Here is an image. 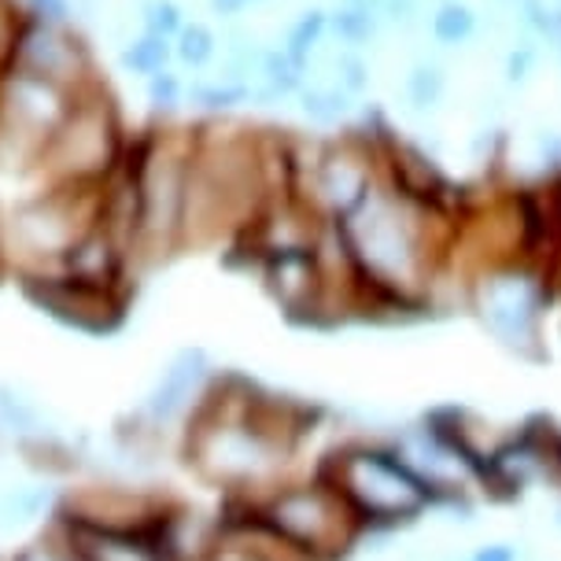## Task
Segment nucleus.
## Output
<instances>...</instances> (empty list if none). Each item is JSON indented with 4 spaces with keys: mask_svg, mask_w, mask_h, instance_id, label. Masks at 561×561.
I'll return each mask as SVG.
<instances>
[{
    "mask_svg": "<svg viewBox=\"0 0 561 561\" xmlns=\"http://www.w3.org/2000/svg\"><path fill=\"white\" fill-rule=\"evenodd\" d=\"M304 433V410L229 380L210 388L185 425V458L207 484L233 499H255L280 480Z\"/></svg>",
    "mask_w": 561,
    "mask_h": 561,
    "instance_id": "1",
    "label": "nucleus"
},
{
    "mask_svg": "<svg viewBox=\"0 0 561 561\" xmlns=\"http://www.w3.org/2000/svg\"><path fill=\"white\" fill-rule=\"evenodd\" d=\"M336 237L355 280H363L380 299L403 304L425 274V244L403 193L374 188L351 215L340 218Z\"/></svg>",
    "mask_w": 561,
    "mask_h": 561,
    "instance_id": "2",
    "label": "nucleus"
},
{
    "mask_svg": "<svg viewBox=\"0 0 561 561\" xmlns=\"http://www.w3.org/2000/svg\"><path fill=\"white\" fill-rule=\"evenodd\" d=\"M237 506H244L299 561H340L366 533L325 477L277 480L263 495L237 499Z\"/></svg>",
    "mask_w": 561,
    "mask_h": 561,
    "instance_id": "3",
    "label": "nucleus"
},
{
    "mask_svg": "<svg viewBox=\"0 0 561 561\" xmlns=\"http://www.w3.org/2000/svg\"><path fill=\"white\" fill-rule=\"evenodd\" d=\"M318 477L347 503L363 528H392L414 520L433 503L425 484L403 466L392 444H344L325 458Z\"/></svg>",
    "mask_w": 561,
    "mask_h": 561,
    "instance_id": "4",
    "label": "nucleus"
},
{
    "mask_svg": "<svg viewBox=\"0 0 561 561\" xmlns=\"http://www.w3.org/2000/svg\"><path fill=\"white\" fill-rule=\"evenodd\" d=\"M170 499L134 484H82L56 499V525L75 536L145 533L152 536Z\"/></svg>",
    "mask_w": 561,
    "mask_h": 561,
    "instance_id": "5",
    "label": "nucleus"
},
{
    "mask_svg": "<svg viewBox=\"0 0 561 561\" xmlns=\"http://www.w3.org/2000/svg\"><path fill=\"white\" fill-rule=\"evenodd\" d=\"M547 280L525 266L491 270L473 288V307L503 344L528 351L539 340V322L547 310Z\"/></svg>",
    "mask_w": 561,
    "mask_h": 561,
    "instance_id": "6",
    "label": "nucleus"
},
{
    "mask_svg": "<svg viewBox=\"0 0 561 561\" xmlns=\"http://www.w3.org/2000/svg\"><path fill=\"white\" fill-rule=\"evenodd\" d=\"M215 380H210V366L204 351H178L159 374L156 388L148 392L145 407H140L137 421L152 433H167L174 425H188L196 417V410L204 407Z\"/></svg>",
    "mask_w": 561,
    "mask_h": 561,
    "instance_id": "7",
    "label": "nucleus"
},
{
    "mask_svg": "<svg viewBox=\"0 0 561 561\" xmlns=\"http://www.w3.org/2000/svg\"><path fill=\"white\" fill-rule=\"evenodd\" d=\"M403 466L414 473L433 499H458L480 473L473 458L450 439L439 425L410 428L392 444Z\"/></svg>",
    "mask_w": 561,
    "mask_h": 561,
    "instance_id": "8",
    "label": "nucleus"
},
{
    "mask_svg": "<svg viewBox=\"0 0 561 561\" xmlns=\"http://www.w3.org/2000/svg\"><path fill=\"white\" fill-rule=\"evenodd\" d=\"M263 280L277 307L293 318H310L322 310V299L329 293V274L322 263V252L310 244L304 248H277L263 259Z\"/></svg>",
    "mask_w": 561,
    "mask_h": 561,
    "instance_id": "9",
    "label": "nucleus"
},
{
    "mask_svg": "<svg viewBox=\"0 0 561 561\" xmlns=\"http://www.w3.org/2000/svg\"><path fill=\"white\" fill-rule=\"evenodd\" d=\"M314 188H318V199L329 207V215H336V218L351 215V210L374 193V185H369V167L347 152L329 156L325 163L318 167Z\"/></svg>",
    "mask_w": 561,
    "mask_h": 561,
    "instance_id": "10",
    "label": "nucleus"
},
{
    "mask_svg": "<svg viewBox=\"0 0 561 561\" xmlns=\"http://www.w3.org/2000/svg\"><path fill=\"white\" fill-rule=\"evenodd\" d=\"M75 543L82 547L85 561H163L156 539L145 533H89L75 536Z\"/></svg>",
    "mask_w": 561,
    "mask_h": 561,
    "instance_id": "11",
    "label": "nucleus"
},
{
    "mask_svg": "<svg viewBox=\"0 0 561 561\" xmlns=\"http://www.w3.org/2000/svg\"><path fill=\"white\" fill-rule=\"evenodd\" d=\"M48 510L56 514V499L45 484H12L0 488V536H12L19 528L34 525Z\"/></svg>",
    "mask_w": 561,
    "mask_h": 561,
    "instance_id": "12",
    "label": "nucleus"
},
{
    "mask_svg": "<svg viewBox=\"0 0 561 561\" xmlns=\"http://www.w3.org/2000/svg\"><path fill=\"white\" fill-rule=\"evenodd\" d=\"M447 96V75L444 67L433 64V59H421V64L410 67L407 75V100L417 107V112H436Z\"/></svg>",
    "mask_w": 561,
    "mask_h": 561,
    "instance_id": "13",
    "label": "nucleus"
},
{
    "mask_svg": "<svg viewBox=\"0 0 561 561\" xmlns=\"http://www.w3.org/2000/svg\"><path fill=\"white\" fill-rule=\"evenodd\" d=\"M8 561H85V554H82V547L75 543V536L64 533L53 520V528H48L45 536L23 543Z\"/></svg>",
    "mask_w": 561,
    "mask_h": 561,
    "instance_id": "14",
    "label": "nucleus"
},
{
    "mask_svg": "<svg viewBox=\"0 0 561 561\" xmlns=\"http://www.w3.org/2000/svg\"><path fill=\"white\" fill-rule=\"evenodd\" d=\"M477 34V12L462 0H444L433 15V37L439 45L455 48V45H466L469 37Z\"/></svg>",
    "mask_w": 561,
    "mask_h": 561,
    "instance_id": "15",
    "label": "nucleus"
},
{
    "mask_svg": "<svg viewBox=\"0 0 561 561\" xmlns=\"http://www.w3.org/2000/svg\"><path fill=\"white\" fill-rule=\"evenodd\" d=\"M259 75H263V82H266V96H285V93H299V89H304V64H296L285 48L263 53Z\"/></svg>",
    "mask_w": 561,
    "mask_h": 561,
    "instance_id": "16",
    "label": "nucleus"
},
{
    "mask_svg": "<svg viewBox=\"0 0 561 561\" xmlns=\"http://www.w3.org/2000/svg\"><path fill=\"white\" fill-rule=\"evenodd\" d=\"M325 30H329V12H304L293 23V30H288V42H285V53L296 59V64H310V56L318 53V45H322V37H325Z\"/></svg>",
    "mask_w": 561,
    "mask_h": 561,
    "instance_id": "17",
    "label": "nucleus"
},
{
    "mask_svg": "<svg viewBox=\"0 0 561 561\" xmlns=\"http://www.w3.org/2000/svg\"><path fill=\"white\" fill-rule=\"evenodd\" d=\"M377 23H380L377 12H369V8H355V4H336L333 12H329V30H333L340 42H347V45L369 42V37L377 34Z\"/></svg>",
    "mask_w": 561,
    "mask_h": 561,
    "instance_id": "18",
    "label": "nucleus"
},
{
    "mask_svg": "<svg viewBox=\"0 0 561 561\" xmlns=\"http://www.w3.org/2000/svg\"><path fill=\"white\" fill-rule=\"evenodd\" d=\"M167 59H170L167 37L145 34V37H137V42H129V48L123 53V67L129 70V75L152 78V75H159V70H167Z\"/></svg>",
    "mask_w": 561,
    "mask_h": 561,
    "instance_id": "19",
    "label": "nucleus"
},
{
    "mask_svg": "<svg viewBox=\"0 0 561 561\" xmlns=\"http://www.w3.org/2000/svg\"><path fill=\"white\" fill-rule=\"evenodd\" d=\"M299 100H304V112L314 118V123H336V118L347 115V93L340 85L304 89Z\"/></svg>",
    "mask_w": 561,
    "mask_h": 561,
    "instance_id": "20",
    "label": "nucleus"
},
{
    "mask_svg": "<svg viewBox=\"0 0 561 561\" xmlns=\"http://www.w3.org/2000/svg\"><path fill=\"white\" fill-rule=\"evenodd\" d=\"M215 48H218L215 34H210L207 26L193 23V26H185L182 34H178L174 53H178V59H182V64H188V67H204V64H210Z\"/></svg>",
    "mask_w": 561,
    "mask_h": 561,
    "instance_id": "21",
    "label": "nucleus"
},
{
    "mask_svg": "<svg viewBox=\"0 0 561 561\" xmlns=\"http://www.w3.org/2000/svg\"><path fill=\"white\" fill-rule=\"evenodd\" d=\"M23 53L34 59V67L45 70V75H56L59 64H64V45H59V37L48 26H37L34 34H26Z\"/></svg>",
    "mask_w": 561,
    "mask_h": 561,
    "instance_id": "22",
    "label": "nucleus"
},
{
    "mask_svg": "<svg viewBox=\"0 0 561 561\" xmlns=\"http://www.w3.org/2000/svg\"><path fill=\"white\" fill-rule=\"evenodd\" d=\"M145 30L156 37H178L185 30V19H182V8L174 0H148L145 4Z\"/></svg>",
    "mask_w": 561,
    "mask_h": 561,
    "instance_id": "23",
    "label": "nucleus"
},
{
    "mask_svg": "<svg viewBox=\"0 0 561 561\" xmlns=\"http://www.w3.org/2000/svg\"><path fill=\"white\" fill-rule=\"evenodd\" d=\"M252 96V85H196L193 89V100L196 107H204V112H229V107H237L240 100Z\"/></svg>",
    "mask_w": 561,
    "mask_h": 561,
    "instance_id": "24",
    "label": "nucleus"
},
{
    "mask_svg": "<svg viewBox=\"0 0 561 561\" xmlns=\"http://www.w3.org/2000/svg\"><path fill=\"white\" fill-rule=\"evenodd\" d=\"M333 70H336V85L344 89V93H363V89L369 85V64L363 56L355 53H340L333 59Z\"/></svg>",
    "mask_w": 561,
    "mask_h": 561,
    "instance_id": "25",
    "label": "nucleus"
},
{
    "mask_svg": "<svg viewBox=\"0 0 561 561\" xmlns=\"http://www.w3.org/2000/svg\"><path fill=\"white\" fill-rule=\"evenodd\" d=\"M536 64H539V53L533 45H514V48H510V56H506V78H510V82H517V85L528 82Z\"/></svg>",
    "mask_w": 561,
    "mask_h": 561,
    "instance_id": "26",
    "label": "nucleus"
},
{
    "mask_svg": "<svg viewBox=\"0 0 561 561\" xmlns=\"http://www.w3.org/2000/svg\"><path fill=\"white\" fill-rule=\"evenodd\" d=\"M148 96H152V104L159 107H174L178 96H182V82H178V75H170V70H159V75H152V82H148Z\"/></svg>",
    "mask_w": 561,
    "mask_h": 561,
    "instance_id": "27",
    "label": "nucleus"
},
{
    "mask_svg": "<svg viewBox=\"0 0 561 561\" xmlns=\"http://www.w3.org/2000/svg\"><path fill=\"white\" fill-rule=\"evenodd\" d=\"M469 561H520V550L514 543H491V547H480Z\"/></svg>",
    "mask_w": 561,
    "mask_h": 561,
    "instance_id": "28",
    "label": "nucleus"
},
{
    "mask_svg": "<svg viewBox=\"0 0 561 561\" xmlns=\"http://www.w3.org/2000/svg\"><path fill=\"white\" fill-rule=\"evenodd\" d=\"M37 15H45L48 23H64L67 19V0H30Z\"/></svg>",
    "mask_w": 561,
    "mask_h": 561,
    "instance_id": "29",
    "label": "nucleus"
},
{
    "mask_svg": "<svg viewBox=\"0 0 561 561\" xmlns=\"http://www.w3.org/2000/svg\"><path fill=\"white\" fill-rule=\"evenodd\" d=\"M248 4V0H210V8H215V15H237L240 12V8H244Z\"/></svg>",
    "mask_w": 561,
    "mask_h": 561,
    "instance_id": "30",
    "label": "nucleus"
},
{
    "mask_svg": "<svg viewBox=\"0 0 561 561\" xmlns=\"http://www.w3.org/2000/svg\"><path fill=\"white\" fill-rule=\"evenodd\" d=\"M407 561H458L450 554H439V550H421V554H410Z\"/></svg>",
    "mask_w": 561,
    "mask_h": 561,
    "instance_id": "31",
    "label": "nucleus"
},
{
    "mask_svg": "<svg viewBox=\"0 0 561 561\" xmlns=\"http://www.w3.org/2000/svg\"><path fill=\"white\" fill-rule=\"evenodd\" d=\"M558 466H561V444H558Z\"/></svg>",
    "mask_w": 561,
    "mask_h": 561,
    "instance_id": "32",
    "label": "nucleus"
},
{
    "mask_svg": "<svg viewBox=\"0 0 561 561\" xmlns=\"http://www.w3.org/2000/svg\"><path fill=\"white\" fill-rule=\"evenodd\" d=\"M248 4H252V0H248Z\"/></svg>",
    "mask_w": 561,
    "mask_h": 561,
    "instance_id": "33",
    "label": "nucleus"
},
{
    "mask_svg": "<svg viewBox=\"0 0 561 561\" xmlns=\"http://www.w3.org/2000/svg\"><path fill=\"white\" fill-rule=\"evenodd\" d=\"M4 561H8V558H4Z\"/></svg>",
    "mask_w": 561,
    "mask_h": 561,
    "instance_id": "34",
    "label": "nucleus"
}]
</instances>
